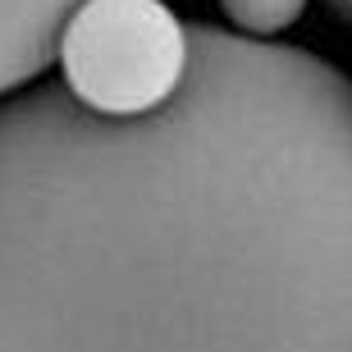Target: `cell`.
Returning a JSON list of instances; mask_svg holds the SVG:
<instances>
[{"mask_svg": "<svg viewBox=\"0 0 352 352\" xmlns=\"http://www.w3.org/2000/svg\"><path fill=\"white\" fill-rule=\"evenodd\" d=\"M138 119L0 101V352H352V78L188 28Z\"/></svg>", "mask_w": 352, "mask_h": 352, "instance_id": "cell-1", "label": "cell"}, {"mask_svg": "<svg viewBox=\"0 0 352 352\" xmlns=\"http://www.w3.org/2000/svg\"><path fill=\"white\" fill-rule=\"evenodd\" d=\"M188 23L165 0H87L60 37V74L78 105L105 119H138L188 78Z\"/></svg>", "mask_w": 352, "mask_h": 352, "instance_id": "cell-2", "label": "cell"}, {"mask_svg": "<svg viewBox=\"0 0 352 352\" xmlns=\"http://www.w3.org/2000/svg\"><path fill=\"white\" fill-rule=\"evenodd\" d=\"M87 0H0V101L60 60V37Z\"/></svg>", "mask_w": 352, "mask_h": 352, "instance_id": "cell-3", "label": "cell"}, {"mask_svg": "<svg viewBox=\"0 0 352 352\" xmlns=\"http://www.w3.org/2000/svg\"><path fill=\"white\" fill-rule=\"evenodd\" d=\"M215 5H220V14L229 19V28L238 37H252V41L279 37L307 10V0H215Z\"/></svg>", "mask_w": 352, "mask_h": 352, "instance_id": "cell-4", "label": "cell"}, {"mask_svg": "<svg viewBox=\"0 0 352 352\" xmlns=\"http://www.w3.org/2000/svg\"><path fill=\"white\" fill-rule=\"evenodd\" d=\"M320 5H325V10L334 14L339 23H348V28H352V0H320Z\"/></svg>", "mask_w": 352, "mask_h": 352, "instance_id": "cell-5", "label": "cell"}]
</instances>
